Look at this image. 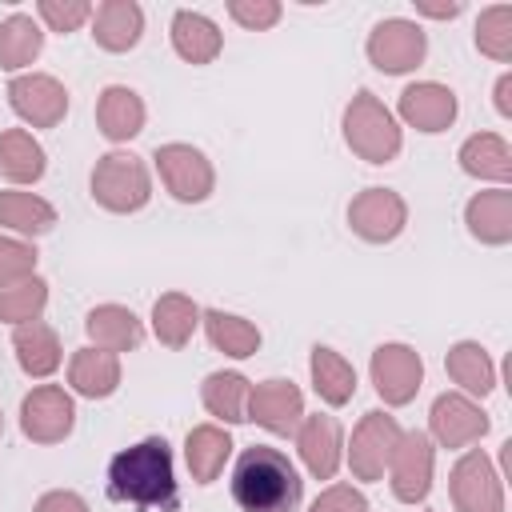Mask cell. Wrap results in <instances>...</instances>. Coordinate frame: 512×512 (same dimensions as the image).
<instances>
[{"label":"cell","instance_id":"3","mask_svg":"<svg viewBox=\"0 0 512 512\" xmlns=\"http://www.w3.org/2000/svg\"><path fill=\"white\" fill-rule=\"evenodd\" d=\"M344 144L368 164H392L400 156V144H404L400 124L376 92L360 88L348 100V108H344Z\"/></svg>","mask_w":512,"mask_h":512},{"label":"cell","instance_id":"25","mask_svg":"<svg viewBox=\"0 0 512 512\" xmlns=\"http://www.w3.org/2000/svg\"><path fill=\"white\" fill-rule=\"evenodd\" d=\"M232 456V436L220 424H196L184 436V460L196 484H212Z\"/></svg>","mask_w":512,"mask_h":512},{"label":"cell","instance_id":"32","mask_svg":"<svg viewBox=\"0 0 512 512\" xmlns=\"http://www.w3.org/2000/svg\"><path fill=\"white\" fill-rule=\"evenodd\" d=\"M248 392H252V384L240 372H212L200 384L204 408L224 424H244L248 420Z\"/></svg>","mask_w":512,"mask_h":512},{"label":"cell","instance_id":"38","mask_svg":"<svg viewBox=\"0 0 512 512\" xmlns=\"http://www.w3.org/2000/svg\"><path fill=\"white\" fill-rule=\"evenodd\" d=\"M36 12L52 32H76L92 16V4L88 0H40Z\"/></svg>","mask_w":512,"mask_h":512},{"label":"cell","instance_id":"16","mask_svg":"<svg viewBox=\"0 0 512 512\" xmlns=\"http://www.w3.org/2000/svg\"><path fill=\"white\" fill-rule=\"evenodd\" d=\"M396 112H400V120H404L408 128L432 136V132L452 128V120H456V112H460V100H456L452 88H444V84H436V80H420V84H408V88L400 92Z\"/></svg>","mask_w":512,"mask_h":512},{"label":"cell","instance_id":"21","mask_svg":"<svg viewBox=\"0 0 512 512\" xmlns=\"http://www.w3.org/2000/svg\"><path fill=\"white\" fill-rule=\"evenodd\" d=\"M96 124H100L104 140L124 144L144 132V100L128 84H108L96 100Z\"/></svg>","mask_w":512,"mask_h":512},{"label":"cell","instance_id":"9","mask_svg":"<svg viewBox=\"0 0 512 512\" xmlns=\"http://www.w3.org/2000/svg\"><path fill=\"white\" fill-rule=\"evenodd\" d=\"M372 384H376V396L388 404V408H404L408 400H416L420 384H424V360L416 348L408 344H380L372 352Z\"/></svg>","mask_w":512,"mask_h":512},{"label":"cell","instance_id":"23","mask_svg":"<svg viewBox=\"0 0 512 512\" xmlns=\"http://www.w3.org/2000/svg\"><path fill=\"white\" fill-rule=\"evenodd\" d=\"M172 48L188 64H212L220 56V48H224V36H220V28L204 12L180 8L172 16Z\"/></svg>","mask_w":512,"mask_h":512},{"label":"cell","instance_id":"22","mask_svg":"<svg viewBox=\"0 0 512 512\" xmlns=\"http://www.w3.org/2000/svg\"><path fill=\"white\" fill-rule=\"evenodd\" d=\"M12 352H16V364H20L28 376H36V380L52 376V372L60 368V360H64L60 336H56V328L44 324V320L16 324V332H12Z\"/></svg>","mask_w":512,"mask_h":512},{"label":"cell","instance_id":"5","mask_svg":"<svg viewBox=\"0 0 512 512\" xmlns=\"http://www.w3.org/2000/svg\"><path fill=\"white\" fill-rule=\"evenodd\" d=\"M372 68L388 72V76H400V72H412L424 64L428 56V36L420 24L404 20V16H392V20H380L372 32H368V44H364Z\"/></svg>","mask_w":512,"mask_h":512},{"label":"cell","instance_id":"33","mask_svg":"<svg viewBox=\"0 0 512 512\" xmlns=\"http://www.w3.org/2000/svg\"><path fill=\"white\" fill-rule=\"evenodd\" d=\"M0 224L20 232V236H44L56 224V208L44 196H36V192L4 188L0 192Z\"/></svg>","mask_w":512,"mask_h":512},{"label":"cell","instance_id":"30","mask_svg":"<svg viewBox=\"0 0 512 512\" xmlns=\"http://www.w3.org/2000/svg\"><path fill=\"white\" fill-rule=\"evenodd\" d=\"M200 328V308L192 296L184 292H164L152 304V332L164 348H184L192 340V332Z\"/></svg>","mask_w":512,"mask_h":512},{"label":"cell","instance_id":"29","mask_svg":"<svg viewBox=\"0 0 512 512\" xmlns=\"http://www.w3.org/2000/svg\"><path fill=\"white\" fill-rule=\"evenodd\" d=\"M200 324H204L212 348L224 352V356H232V360H248V356H256V348H260V328H256L252 320L236 316V312L208 308V312H200Z\"/></svg>","mask_w":512,"mask_h":512},{"label":"cell","instance_id":"39","mask_svg":"<svg viewBox=\"0 0 512 512\" xmlns=\"http://www.w3.org/2000/svg\"><path fill=\"white\" fill-rule=\"evenodd\" d=\"M280 0H228V16L240 24V28H248V32H264V28H272L276 20H280Z\"/></svg>","mask_w":512,"mask_h":512},{"label":"cell","instance_id":"26","mask_svg":"<svg viewBox=\"0 0 512 512\" xmlns=\"http://www.w3.org/2000/svg\"><path fill=\"white\" fill-rule=\"evenodd\" d=\"M68 384L72 392L88 396V400H104L120 388V356L104 352V348H80L68 364Z\"/></svg>","mask_w":512,"mask_h":512},{"label":"cell","instance_id":"34","mask_svg":"<svg viewBox=\"0 0 512 512\" xmlns=\"http://www.w3.org/2000/svg\"><path fill=\"white\" fill-rule=\"evenodd\" d=\"M44 52V32L32 16L24 12H12L4 24H0V68L4 72H20L28 68L36 56Z\"/></svg>","mask_w":512,"mask_h":512},{"label":"cell","instance_id":"31","mask_svg":"<svg viewBox=\"0 0 512 512\" xmlns=\"http://www.w3.org/2000/svg\"><path fill=\"white\" fill-rule=\"evenodd\" d=\"M44 168H48V156L32 132L24 128L0 132V176H8L12 184H36Z\"/></svg>","mask_w":512,"mask_h":512},{"label":"cell","instance_id":"2","mask_svg":"<svg viewBox=\"0 0 512 512\" xmlns=\"http://www.w3.org/2000/svg\"><path fill=\"white\" fill-rule=\"evenodd\" d=\"M300 496H304V480L280 448L252 444L236 456L232 500L240 512H296Z\"/></svg>","mask_w":512,"mask_h":512},{"label":"cell","instance_id":"7","mask_svg":"<svg viewBox=\"0 0 512 512\" xmlns=\"http://www.w3.org/2000/svg\"><path fill=\"white\" fill-rule=\"evenodd\" d=\"M400 436L404 432H400L396 416H388L380 408L364 412L360 424L352 428V444H348V468H352V476L356 480H380L384 468H388V460H392V452H396V444H400Z\"/></svg>","mask_w":512,"mask_h":512},{"label":"cell","instance_id":"28","mask_svg":"<svg viewBox=\"0 0 512 512\" xmlns=\"http://www.w3.org/2000/svg\"><path fill=\"white\" fill-rule=\"evenodd\" d=\"M444 368H448L452 384H460L464 396H488L496 388V364L484 352V344H476V340L452 344L444 356Z\"/></svg>","mask_w":512,"mask_h":512},{"label":"cell","instance_id":"12","mask_svg":"<svg viewBox=\"0 0 512 512\" xmlns=\"http://www.w3.org/2000/svg\"><path fill=\"white\" fill-rule=\"evenodd\" d=\"M348 224H352V232H356L360 240H368V244H388V240H396V236L404 232V224H408V204H404V196L392 192V188H364V192H356L352 204H348Z\"/></svg>","mask_w":512,"mask_h":512},{"label":"cell","instance_id":"35","mask_svg":"<svg viewBox=\"0 0 512 512\" xmlns=\"http://www.w3.org/2000/svg\"><path fill=\"white\" fill-rule=\"evenodd\" d=\"M48 304V284L40 276H24L12 284H0V324H28L40 320Z\"/></svg>","mask_w":512,"mask_h":512},{"label":"cell","instance_id":"1","mask_svg":"<svg viewBox=\"0 0 512 512\" xmlns=\"http://www.w3.org/2000/svg\"><path fill=\"white\" fill-rule=\"evenodd\" d=\"M108 496L136 508H160L176 512V472H172V448L164 436H144L132 448H120L108 460Z\"/></svg>","mask_w":512,"mask_h":512},{"label":"cell","instance_id":"36","mask_svg":"<svg viewBox=\"0 0 512 512\" xmlns=\"http://www.w3.org/2000/svg\"><path fill=\"white\" fill-rule=\"evenodd\" d=\"M476 48L484 56H492L496 64L512 60V8L508 4H492L480 12L476 20Z\"/></svg>","mask_w":512,"mask_h":512},{"label":"cell","instance_id":"4","mask_svg":"<svg viewBox=\"0 0 512 512\" xmlns=\"http://www.w3.org/2000/svg\"><path fill=\"white\" fill-rule=\"evenodd\" d=\"M92 200L116 216L140 212L152 200V176L132 152H104L92 168Z\"/></svg>","mask_w":512,"mask_h":512},{"label":"cell","instance_id":"13","mask_svg":"<svg viewBox=\"0 0 512 512\" xmlns=\"http://www.w3.org/2000/svg\"><path fill=\"white\" fill-rule=\"evenodd\" d=\"M8 104L12 112L32 128H56L68 112V88L56 76L24 72L8 80Z\"/></svg>","mask_w":512,"mask_h":512},{"label":"cell","instance_id":"11","mask_svg":"<svg viewBox=\"0 0 512 512\" xmlns=\"http://www.w3.org/2000/svg\"><path fill=\"white\" fill-rule=\"evenodd\" d=\"M492 428L488 412L464 392H440L428 408V432L440 448H468Z\"/></svg>","mask_w":512,"mask_h":512},{"label":"cell","instance_id":"37","mask_svg":"<svg viewBox=\"0 0 512 512\" xmlns=\"http://www.w3.org/2000/svg\"><path fill=\"white\" fill-rule=\"evenodd\" d=\"M24 276H36V248L28 240L0 236V284L24 280Z\"/></svg>","mask_w":512,"mask_h":512},{"label":"cell","instance_id":"15","mask_svg":"<svg viewBox=\"0 0 512 512\" xmlns=\"http://www.w3.org/2000/svg\"><path fill=\"white\" fill-rule=\"evenodd\" d=\"M432 440L424 432H404L392 460H388V472H392V496L400 504H420L428 492H432Z\"/></svg>","mask_w":512,"mask_h":512},{"label":"cell","instance_id":"10","mask_svg":"<svg viewBox=\"0 0 512 512\" xmlns=\"http://www.w3.org/2000/svg\"><path fill=\"white\" fill-rule=\"evenodd\" d=\"M76 424V404L60 384H36L20 400V432L32 444H60Z\"/></svg>","mask_w":512,"mask_h":512},{"label":"cell","instance_id":"20","mask_svg":"<svg viewBox=\"0 0 512 512\" xmlns=\"http://www.w3.org/2000/svg\"><path fill=\"white\" fill-rule=\"evenodd\" d=\"M464 224L472 232V240L480 244H508L512 240V192L508 188H488V192H476L468 204H464Z\"/></svg>","mask_w":512,"mask_h":512},{"label":"cell","instance_id":"17","mask_svg":"<svg viewBox=\"0 0 512 512\" xmlns=\"http://www.w3.org/2000/svg\"><path fill=\"white\" fill-rule=\"evenodd\" d=\"M296 448H300V460L304 468L316 476V480H332L336 468H340V420L336 416H304L300 428H296Z\"/></svg>","mask_w":512,"mask_h":512},{"label":"cell","instance_id":"27","mask_svg":"<svg viewBox=\"0 0 512 512\" xmlns=\"http://www.w3.org/2000/svg\"><path fill=\"white\" fill-rule=\"evenodd\" d=\"M308 372H312V388L324 404L340 408L356 396V368L328 344H316L312 356H308Z\"/></svg>","mask_w":512,"mask_h":512},{"label":"cell","instance_id":"42","mask_svg":"<svg viewBox=\"0 0 512 512\" xmlns=\"http://www.w3.org/2000/svg\"><path fill=\"white\" fill-rule=\"evenodd\" d=\"M416 12H424V16H432V20H452V16H460V12H464V4H460V0H452V4L416 0Z\"/></svg>","mask_w":512,"mask_h":512},{"label":"cell","instance_id":"24","mask_svg":"<svg viewBox=\"0 0 512 512\" xmlns=\"http://www.w3.org/2000/svg\"><path fill=\"white\" fill-rule=\"evenodd\" d=\"M456 160H460V168H464L468 176H476V180H496L500 188L512 180V148H508V140L496 136V132H476V136H468V140L460 144Z\"/></svg>","mask_w":512,"mask_h":512},{"label":"cell","instance_id":"18","mask_svg":"<svg viewBox=\"0 0 512 512\" xmlns=\"http://www.w3.org/2000/svg\"><path fill=\"white\" fill-rule=\"evenodd\" d=\"M144 36V8L136 0H104L92 8V40L104 52H128Z\"/></svg>","mask_w":512,"mask_h":512},{"label":"cell","instance_id":"6","mask_svg":"<svg viewBox=\"0 0 512 512\" xmlns=\"http://www.w3.org/2000/svg\"><path fill=\"white\" fill-rule=\"evenodd\" d=\"M156 160V172L164 180V188L180 200V204H200L212 196L216 188V172H212V160L192 148V144H160L152 152Z\"/></svg>","mask_w":512,"mask_h":512},{"label":"cell","instance_id":"40","mask_svg":"<svg viewBox=\"0 0 512 512\" xmlns=\"http://www.w3.org/2000/svg\"><path fill=\"white\" fill-rule=\"evenodd\" d=\"M308 512H368V500L352 484H332L308 504Z\"/></svg>","mask_w":512,"mask_h":512},{"label":"cell","instance_id":"44","mask_svg":"<svg viewBox=\"0 0 512 512\" xmlns=\"http://www.w3.org/2000/svg\"><path fill=\"white\" fill-rule=\"evenodd\" d=\"M0 436H4V412H0Z\"/></svg>","mask_w":512,"mask_h":512},{"label":"cell","instance_id":"14","mask_svg":"<svg viewBox=\"0 0 512 512\" xmlns=\"http://www.w3.org/2000/svg\"><path fill=\"white\" fill-rule=\"evenodd\" d=\"M248 420H256L264 432L272 436H296L300 420H304V396L292 380H260L248 392Z\"/></svg>","mask_w":512,"mask_h":512},{"label":"cell","instance_id":"41","mask_svg":"<svg viewBox=\"0 0 512 512\" xmlns=\"http://www.w3.org/2000/svg\"><path fill=\"white\" fill-rule=\"evenodd\" d=\"M32 512H88V504H84V496H80V492L52 488V492H44V496L36 500V508H32Z\"/></svg>","mask_w":512,"mask_h":512},{"label":"cell","instance_id":"43","mask_svg":"<svg viewBox=\"0 0 512 512\" xmlns=\"http://www.w3.org/2000/svg\"><path fill=\"white\" fill-rule=\"evenodd\" d=\"M496 112L500 116H512V72H504L496 80Z\"/></svg>","mask_w":512,"mask_h":512},{"label":"cell","instance_id":"8","mask_svg":"<svg viewBox=\"0 0 512 512\" xmlns=\"http://www.w3.org/2000/svg\"><path fill=\"white\" fill-rule=\"evenodd\" d=\"M448 492H452L456 512H504V484H500V472L492 468V460H488L480 448L464 452V456L452 464Z\"/></svg>","mask_w":512,"mask_h":512},{"label":"cell","instance_id":"19","mask_svg":"<svg viewBox=\"0 0 512 512\" xmlns=\"http://www.w3.org/2000/svg\"><path fill=\"white\" fill-rule=\"evenodd\" d=\"M84 332H88L92 348H104V352H112V356L132 352V348H140V340H144L140 316H136L132 308H124V304H96V308L84 316Z\"/></svg>","mask_w":512,"mask_h":512}]
</instances>
